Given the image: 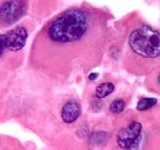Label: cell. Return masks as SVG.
Instances as JSON below:
<instances>
[{"mask_svg": "<svg viewBox=\"0 0 160 150\" xmlns=\"http://www.w3.org/2000/svg\"><path fill=\"white\" fill-rule=\"evenodd\" d=\"M94 15L82 8H72L59 14L44 28L48 43L70 46L86 37L94 22Z\"/></svg>", "mask_w": 160, "mask_h": 150, "instance_id": "obj_1", "label": "cell"}, {"mask_svg": "<svg viewBox=\"0 0 160 150\" xmlns=\"http://www.w3.org/2000/svg\"><path fill=\"white\" fill-rule=\"evenodd\" d=\"M128 44L137 56L148 59L160 57V32L148 25L137 27L131 33Z\"/></svg>", "mask_w": 160, "mask_h": 150, "instance_id": "obj_2", "label": "cell"}, {"mask_svg": "<svg viewBox=\"0 0 160 150\" xmlns=\"http://www.w3.org/2000/svg\"><path fill=\"white\" fill-rule=\"evenodd\" d=\"M27 9V0H1V25L10 26L21 19Z\"/></svg>", "mask_w": 160, "mask_h": 150, "instance_id": "obj_3", "label": "cell"}, {"mask_svg": "<svg viewBox=\"0 0 160 150\" xmlns=\"http://www.w3.org/2000/svg\"><path fill=\"white\" fill-rule=\"evenodd\" d=\"M142 135V124L137 121L123 127L117 134V144L123 150H136Z\"/></svg>", "mask_w": 160, "mask_h": 150, "instance_id": "obj_4", "label": "cell"}, {"mask_svg": "<svg viewBox=\"0 0 160 150\" xmlns=\"http://www.w3.org/2000/svg\"><path fill=\"white\" fill-rule=\"evenodd\" d=\"M28 37V31L26 27L19 26L14 30H11L9 33H6V43L8 49L11 52H18L23 48L26 44V39Z\"/></svg>", "mask_w": 160, "mask_h": 150, "instance_id": "obj_5", "label": "cell"}, {"mask_svg": "<svg viewBox=\"0 0 160 150\" xmlns=\"http://www.w3.org/2000/svg\"><path fill=\"white\" fill-rule=\"evenodd\" d=\"M80 113H81V107H80L79 102L70 100V101L64 103L60 116H62L63 122L70 124V123H74L79 118Z\"/></svg>", "mask_w": 160, "mask_h": 150, "instance_id": "obj_6", "label": "cell"}, {"mask_svg": "<svg viewBox=\"0 0 160 150\" xmlns=\"http://www.w3.org/2000/svg\"><path fill=\"white\" fill-rule=\"evenodd\" d=\"M113 91H115V85L112 82H102L96 88L95 94H96V97L99 98H105L108 95L112 94Z\"/></svg>", "mask_w": 160, "mask_h": 150, "instance_id": "obj_7", "label": "cell"}, {"mask_svg": "<svg viewBox=\"0 0 160 150\" xmlns=\"http://www.w3.org/2000/svg\"><path fill=\"white\" fill-rule=\"evenodd\" d=\"M106 140H107V134L105 132H95L90 138L91 145H95V147H102L106 143Z\"/></svg>", "mask_w": 160, "mask_h": 150, "instance_id": "obj_8", "label": "cell"}, {"mask_svg": "<svg viewBox=\"0 0 160 150\" xmlns=\"http://www.w3.org/2000/svg\"><path fill=\"white\" fill-rule=\"evenodd\" d=\"M157 98H152V97H144L140 98L138 105H137V110L138 111H147L149 108H152L154 105H157Z\"/></svg>", "mask_w": 160, "mask_h": 150, "instance_id": "obj_9", "label": "cell"}, {"mask_svg": "<svg viewBox=\"0 0 160 150\" xmlns=\"http://www.w3.org/2000/svg\"><path fill=\"white\" fill-rule=\"evenodd\" d=\"M124 107H126V102L122 98H117V100H115V101L111 102L110 111L112 113H115V114H118V113L124 111Z\"/></svg>", "mask_w": 160, "mask_h": 150, "instance_id": "obj_10", "label": "cell"}, {"mask_svg": "<svg viewBox=\"0 0 160 150\" xmlns=\"http://www.w3.org/2000/svg\"><path fill=\"white\" fill-rule=\"evenodd\" d=\"M0 38H1L0 41H1V58H2V57H4V53H5V51L8 49V43H6V35H4V33H2Z\"/></svg>", "mask_w": 160, "mask_h": 150, "instance_id": "obj_11", "label": "cell"}, {"mask_svg": "<svg viewBox=\"0 0 160 150\" xmlns=\"http://www.w3.org/2000/svg\"><path fill=\"white\" fill-rule=\"evenodd\" d=\"M100 100H101V98L96 97V98L92 101V107H94V110H95V107H98V110H100L101 107H102V103H101Z\"/></svg>", "mask_w": 160, "mask_h": 150, "instance_id": "obj_12", "label": "cell"}, {"mask_svg": "<svg viewBox=\"0 0 160 150\" xmlns=\"http://www.w3.org/2000/svg\"><path fill=\"white\" fill-rule=\"evenodd\" d=\"M98 76H99L98 73H91V74L89 75V79H90V81H94V80L98 79Z\"/></svg>", "mask_w": 160, "mask_h": 150, "instance_id": "obj_13", "label": "cell"}, {"mask_svg": "<svg viewBox=\"0 0 160 150\" xmlns=\"http://www.w3.org/2000/svg\"><path fill=\"white\" fill-rule=\"evenodd\" d=\"M158 84H159V85H160V74L158 75Z\"/></svg>", "mask_w": 160, "mask_h": 150, "instance_id": "obj_14", "label": "cell"}]
</instances>
